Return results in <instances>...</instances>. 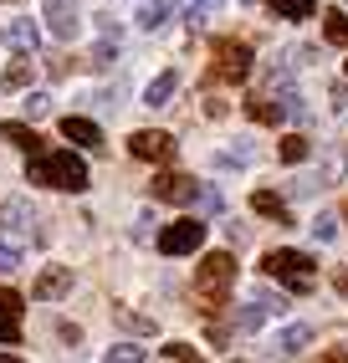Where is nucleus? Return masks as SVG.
<instances>
[{"label":"nucleus","instance_id":"nucleus-28","mask_svg":"<svg viewBox=\"0 0 348 363\" xmlns=\"http://www.w3.org/2000/svg\"><path fill=\"white\" fill-rule=\"evenodd\" d=\"M52 113V98H46V92H31L26 98V118H46Z\"/></svg>","mask_w":348,"mask_h":363},{"label":"nucleus","instance_id":"nucleus-7","mask_svg":"<svg viewBox=\"0 0 348 363\" xmlns=\"http://www.w3.org/2000/svg\"><path fill=\"white\" fill-rule=\"evenodd\" d=\"M46 26H52L57 41H72L82 31V11H77V0H46Z\"/></svg>","mask_w":348,"mask_h":363},{"label":"nucleus","instance_id":"nucleus-8","mask_svg":"<svg viewBox=\"0 0 348 363\" xmlns=\"http://www.w3.org/2000/svg\"><path fill=\"white\" fill-rule=\"evenodd\" d=\"M154 200H164V205H195V200H200V184H195L190 174H159L154 179Z\"/></svg>","mask_w":348,"mask_h":363},{"label":"nucleus","instance_id":"nucleus-10","mask_svg":"<svg viewBox=\"0 0 348 363\" xmlns=\"http://www.w3.org/2000/svg\"><path fill=\"white\" fill-rule=\"evenodd\" d=\"M21 292H0V343H21Z\"/></svg>","mask_w":348,"mask_h":363},{"label":"nucleus","instance_id":"nucleus-6","mask_svg":"<svg viewBox=\"0 0 348 363\" xmlns=\"http://www.w3.org/2000/svg\"><path fill=\"white\" fill-rule=\"evenodd\" d=\"M129 154L148 159V164H164V159H174V138L159 128H138V133H129Z\"/></svg>","mask_w":348,"mask_h":363},{"label":"nucleus","instance_id":"nucleus-21","mask_svg":"<svg viewBox=\"0 0 348 363\" xmlns=\"http://www.w3.org/2000/svg\"><path fill=\"white\" fill-rule=\"evenodd\" d=\"M322 31H328V41L333 46H348V11H328V16H322Z\"/></svg>","mask_w":348,"mask_h":363},{"label":"nucleus","instance_id":"nucleus-27","mask_svg":"<svg viewBox=\"0 0 348 363\" xmlns=\"http://www.w3.org/2000/svg\"><path fill=\"white\" fill-rule=\"evenodd\" d=\"M113 52H118V41H97V46H92V67H97V72L113 67Z\"/></svg>","mask_w":348,"mask_h":363},{"label":"nucleus","instance_id":"nucleus-22","mask_svg":"<svg viewBox=\"0 0 348 363\" xmlns=\"http://www.w3.org/2000/svg\"><path fill=\"white\" fill-rule=\"evenodd\" d=\"M277 154H282V164H303V159L312 154V143H308L303 133H287V138H282V149H277Z\"/></svg>","mask_w":348,"mask_h":363},{"label":"nucleus","instance_id":"nucleus-35","mask_svg":"<svg viewBox=\"0 0 348 363\" xmlns=\"http://www.w3.org/2000/svg\"><path fill=\"white\" fill-rule=\"evenodd\" d=\"M322 363H348V358H343V353H328V358H322Z\"/></svg>","mask_w":348,"mask_h":363},{"label":"nucleus","instance_id":"nucleus-36","mask_svg":"<svg viewBox=\"0 0 348 363\" xmlns=\"http://www.w3.org/2000/svg\"><path fill=\"white\" fill-rule=\"evenodd\" d=\"M231 363H241V358H231Z\"/></svg>","mask_w":348,"mask_h":363},{"label":"nucleus","instance_id":"nucleus-1","mask_svg":"<svg viewBox=\"0 0 348 363\" xmlns=\"http://www.w3.org/2000/svg\"><path fill=\"white\" fill-rule=\"evenodd\" d=\"M26 179L46 184V189H72V195H82V189H87V164L72 149H41L26 164Z\"/></svg>","mask_w":348,"mask_h":363},{"label":"nucleus","instance_id":"nucleus-18","mask_svg":"<svg viewBox=\"0 0 348 363\" xmlns=\"http://www.w3.org/2000/svg\"><path fill=\"white\" fill-rule=\"evenodd\" d=\"M246 113H251L256 123H282V118H287V108H282L277 98H251V103H246Z\"/></svg>","mask_w":348,"mask_h":363},{"label":"nucleus","instance_id":"nucleus-12","mask_svg":"<svg viewBox=\"0 0 348 363\" xmlns=\"http://www.w3.org/2000/svg\"><path fill=\"white\" fill-rule=\"evenodd\" d=\"M0 225H6V235H31V205L26 200H6L0 205Z\"/></svg>","mask_w":348,"mask_h":363},{"label":"nucleus","instance_id":"nucleus-13","mask_svg":"<svg viewBox=\"0 0 348 363\" xmlns=\"http://www.w3.org/2000/svg\"><path fill=\"white\" fill-rule=\"evenodd\" d=\"M174 92H180V72H159V77L143 87V103H148V108H169Z\"/></svg>","mask_w":348,"mask_h":363},{"label":"nucleus","instance_id":"nucleus-15","mask_svg":"<svg viewBox=\"0 0 348 363\" xmlns=\"http://www.w3.org/2000/svg\"><path fill=\"white\" fill-rule=\"evenodd\" d=\"M251 210L266 215V220H277V225H292V215H287L282 195H271V189H256V195H251Z\"/></svg>","mask_w":348,"mask_h":363},{"label":"nucleus","instance_id":"nucleus-25","mask_svg":"<svg viewBox=\"0 0 348 363\" xmlns=\"http://www.w3.org/2000/svg\"><path fill=\"white\" fill-rule=\"evenodd\" d=\"M143 358H148V353H143L138 343H118V348H108L103 363H143Z\"/></svg>","mask_w":348,"mask_h":363},{"label":"nucleus","instance_id":"nucleus-14","mask_svg":"<svg viewBox=\"0 0 348 363\" xmlns=\"http://www.w3.org/2000/svg\"><path fill=\"white\" fill-rule=\"evenodd\" d=\"M6 41L16 46L21 57H31L36 46H41V31H36V21H11V26H6Z\"/></svg>","mask_w":348,"mask_h":363},{"label":"nucleus","instance_id":"nucleus-26","mask_svg":"<svg viewBox=\"0 0 348 363\" xmlns=\"http://www.w3.org/2000/svg\"><path fill=\"white\" fill-rule=\"evenodd\" d=\"M261 323H266V307H261V302L251 297V302H246V307H241V328H246V333H256Z\"/></svg>","mask_w":348,"mask_h":363},{"label":"nucleus","instance_id":"nucleus-11","mask_svg":"<svg viewBox=\"0 0 348 363\" xmlns=\"http://www.w3.org/2000/svg\"><path fill=\"white\" fill-rule=\"evenodd\" d=\"M62 138H72V143H82V149H103V128L92 123V118H62Z\"/></svg>","mask_w":348,"mask_h":363},{"label":"nucleus","instance_id":"nucleus-32","mask_svg":"<svg viewBox=\"0 0 348 363\" xmlns=\"http://www.w3.org/2000/svg\"><path fill=\"white\" fill-rule=\"evenodd\" d=\"M164 353H169V358H180V363H200V353H195L190 343H169Z\"/></svg>","mask_w":348,"mask_h":363},{"label":"nucleus","instance_id":"nucleus-34","mask_svg":"<svg viewBox=\"0 0 348 363\" xmlns=\"http://www.w3.org/2000/svg\"><path fill=\"white\" fill-rule=\"evenodd\" d=\"M333 108H338V113H348V87H333Z\"/></svg>","mask_w":348,"mask_h":363},{"label":"nucleus","instance_id":"nucleus-5","mask_svg":"<svg viewBox=\"0 0 348 363\" xmlns=\"http://www.w3.org/2000/svg\"><path fill=\"white\" fill-rule=\"evenodd\" d=\"M251 46L246 41H215V77H226V82H246L251 77Z\"/></svg>","mask_w":348,"mask_h":363},{"label":"nucleus","instance_id":"nucleus-16","mask_svg":"<svg viewBox=\"0 0 348 363\" xmlns=\"http://www.w3.org/2000/svg\"><path fill=\"white\" fill-rule=\"evenodd\" d=\"M0 138H11L16 149H26L31 159L41 154V138H36V128H26V123H0Z\"/></svg>","mask_w":348,"mask_h":363},{"label":"nucleus","instance_id":"nucleus-29","mask_svg":"<svg viewBox=\"0 0 348 363\" xmlns=\"http://www.w3.org/2000/svg\"><path fill=\"white\" fill-rule=\"evenodd\" d=\"M21 266V246H11V240H0V272H16Z\"/></svg>","mask_w":348,"mask_h":363},{"label":"nucleus","instance_id":"nucleus-2","mask_svg":"<svg viewBox=\"0 0 348 363\" xmlns=\"http://www.w3.org/2000/svg\"><path fill=\"white\" fill-rule=\"evenodd\" d=\"M236 281V256L231 251H210L200 266H195V292L205 297V307H220Z\"/></svg>","mask_w":348,"mask_h":363},{"label":"nucleus","instance_id":"nucleus-33","mask_svg":"<svg viewBox=\"0 0 348 363\" xmlns=\"http://www.w3.org/2000/svg\"><path fill=\"white\" fill-rule=\"evenodd\" d=\"M200 205H205V210H220V189H210V184H200Z\"/></svg>","mask_w":348,"mask_h":363},{"label":"nucleus","instance_id":"nucleus-37","mask_svg":"<svg viewBox=\"0 0 348 363\" xmlns=\"http://www.w3.org/2000/svg\"><path fill=\"white\" fill-rule=\"evenodd\" d=\"M343 67H348V62H343Z\"/></svg>","mask_w":348,"mask_h":363},{"label":"nucleus","instance_id":"nucleus-3","mask_svg":"<svg viewBox=\"0 0 348 363\" xmlns=\"http://www.w3.org/2000/svg\"><path fill=\"white\" fill-rule=\"evenodd\" d=\"M312 256L308 251H266L261 256V272L266 277H277V281H287L292 292H312Z\"/></svg>","mask_w":348,"mask_h":363},{"label":"nucleus","instance_id":"nucleus-31","mask_svg":"<svg viewBox=\"0 0 348 363\" xmlns=\"http://www.w3.org/2000/svg\"><path fill=\"white\" fill-rule=\"evenodd\" d=\"M312 235H317V240H333V235H338V220H333V215H317Z\"/></svg>","mask_w":348,"mask_h":363},{"label":"nucleus","instance_id":"nucleus-17","mask_svg":"<svg viewBox=\"0 0 348 363\" xmlns=\"http://www.w3.org/2000/svg\"><path fill=\"white\" fill-rule=\"evenodd\" d=\"M308 343H312V328H308V323H292V328L277 333V348H282V353H303Z\"/></svg>","mask_w":348,"mask_h":363},{"label":"nucleus","instance_id":"nucleus-4","mask_svg":"<svg viewBox=\"0 0 348 363\" xmlns=\"http://www.w3.org/2000/svg\"><path fill=\"white\" fill-rule=\"evenodd\" d=\"M205 246V220H174L159 230V251L164 256H190Z\"/></svg>","mask_w":348,"mask_h":363},{"label":"nucleus","instance_id":"nucleus-23","mask_svg":"<svg viewBox=\"0 0 348 363\" xmlns=\"http://www.w3.org/2000/svg\"><path fill=\"white\" fill-rule=\"evenodd\" d=\"M31 67H36L31 57H21V52H16V62L6 67V77H0V82H6V87H26V82H31Z\"/></svg>","mask_w":348,"mask_h":363},{"label":"nucleus","instance_id":"nucleus-30","mask_svg":"<svg viewBox=\"0 0 348 363\" xmlns=\"http://www.w3.org/2000/svg\"><path fill=\"white\" fill-rule=\"evenodd\" d=\"M118 323L134 328V333H154V318H138V312H118Z\"/></svg>","mask_w":348,"mask_h":363},{"label":"nucleus","instance_id":"nucleus-20","mask_svg":"<svg viewBox=\"0 0 348 363\" xmlns=\"http://www.w3.org/2000/svg\"><path fill=\"white\" fill-rule=\"evenodd\" d=\"M266 6H271V11H277L282 21H308V16L317 11V6H312V0H266Z\"/></svg>","mask_w":348,"mask_h":363},{"label":"nucleus","instance_id":"nucleus-9","mask_svg":"<svg viewBox=\"0 0 348 363\" xmlns=\"http://www.w3.org/2000/svg\"><path fill=\"white\" fill-rule=\"evenodd\" d=\"M67 292H72V266H46L36 277V286H31V297H41V302H57Z\"/></svg>","mask_w":348,"mask_h":363},{"label":"nucleus","instance_id":"nucleus-38","mask_svg":"<svg viewBox=\"0 0 348 363\" xmlns=\"http://www.w3.org/2000/svg\"><path fill=\"white\" fill-rule=\"evenodd\" d=\"M343 215H348V210H343Z\"/></svg>","mask_w":348,"mask_h":363},{"label":"nucleus","instance_id":"nucleus-19","mask_svg":"<svg viewBox=\"0 0 348 363\" xmlns=\"http://www.w3.org/2000/svg\"><path fill=\"white\" fill-rule=\"evenodd\" d=\"M164 21H169V0H143L138 6V26L143 31H159Z\"/></svg>","mask_w":348,"mask_h":363},{"label":"nucleus","instance_id":"nucleus-24","mask_svg":"<svg viewBox=\"0 0 348 363\" xmlns=\"http://www.w3.org/2000/svg\"><path fill=\"white\" fill-rule=\"evenodd\" d=\"M215 11H220V0H185V21L190 26H205Z\"/></svg>","mask_w":348,"mask_h":363}]
</instances>
